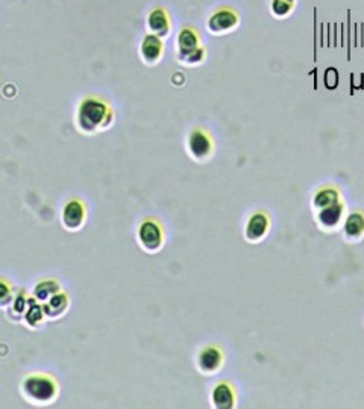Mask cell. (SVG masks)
<instances>
[{"label":"cell","mask_w":364,"mask_h":409,"mask_svg":"<svg viewBox=\"0 0 364 409\" xmlns=\"http://www.w3.org/2000/svg\"><path fill=\"white\" fill-rule=\"evenodd\" d=\"M76 122L79 129L85 134H93L105 129L113 122V112L99 99H85L78 108Z\"/></svg>","instance_id":"1"},{"label":"cell","mask_w":364,"mask_h":409,"mask_svg":"<svg viewBox=\"0 0 364 409\" xmlns=\"http://www.w3.org/2000/svg\"><path fill=\"white\" fill-rule=\"evenodd\" d=\"M197 365H199L203 373H212L221 365V354L216 347H207L201 352L197 358Z\"/></svg>","instance_id":"11"},{"label":"cell","mask_w":364,"mask_h":409,"mask_svg":"<svg viewBox=\"0 0 364 409\" xmlns=\"http://www.w3.org/2000/svg\"><path fill=\"white\" fill-rule=\"evenodd\" d=\"M23 394L26 396L29 402L47 403L52 402L57 396V387L51 378H46L42 374L29 376L23 382Z\"/></svg>","instance_id":"3"},{"label":"cell","mask_w":364,"mask_h":409,"mask_svg":"<svg viewBox=\"0 0 364 409\" xmlns=\"http://www.w3.org/2000/svg\"><path fill=\"white\" fill-rule=\"evenodd\" d=\"M212 406L219 409H228L234 405V392L228 383H219L211 394Z\"/></svg>","instance_id":"12"},{"label":"cell","mask_w":364,"mask_h":409,"mask_svg":"<svg viewBox=\"0 0 364 409\" xmlns=\"http://www.w3.org/2000/svg\"><path fill=\"white\" fill-rule=\"evenodd\" d=\"M364 230V217L361 214L355 212L351 214L349 217H347L346 223H345V232L346 235L349 238H357L363 234Z\"/></svg>","instance_id":"15"},{"label":"cell","mask_w":364,"mask_h":409,"mask_svg":"<svg viewBox=\"0 0 364 409\" xmlns=\"http://www.w3.org/2000/svg\"><path fill=\"white\" fill-rule=\"evenodd\" d=\"M85 219V210L79 200H70L62 210V224L69 230H78L82 226Z\"/></svg>","instance_id":"7"},{"label":"cell","mask_w":364,"mask_h":409,"mask_svg":"<svg viewBox=\"0 0 364 409\" xmlns=\"http://www.w3.org/2000/svg\"><path fill=\"white\" fill-rule=\"evenodd\" d=\"M178 46V58L181 62L187 64V66H196L201 64L205 58V51L201 46L199 37L196 32L190 28L182 29L178 34L176 39Z\"/></svg>","instance_id":"2"},{"label":"cell","mask_w":364,"mask_h":409,"mask_svg":"<svg viewBox=\"0 0 364 409\" xmlns=\"http://www.w3.org/2000/svg\"><path fill=\"white\" fill-rule=\"evenodd\" d=\"M208 30L215 35H225L228 32L234 30L239 26V15L235 11L228 10V8H221V10L212 12L208 19Z\"/></svg>","instance_id":"4"},{"label":"cell","mask_w":364,"mask_h":409,"mask_svg":"<svg viewBox=\"0 0 364 409\" xmlns=\"http://www.w3.org/2000/svg\"><path fill=\"white\" fill-rule=\"evenodd\" d=\"M343 215V206L340 203L336 205H331L328 208H323L319 212V223L322 224L323 228H334L338 224L340 219H342Z\"/></svg>","instance_id":"13"},{"label":"cell","mask_w":364,"mask_h":409,"mask_svg":"<svg viewBox=\"0 0 364 409\" xmlns=\"http://www.w3.org/2000/svg\"><path fill=\"white\" fill-rule=\"evenodd\" d=\"M336 203H338V194L337 191L332 188H323L314 197V205L318 206L319 210H323V208H328Z\"/></svg>","instance_id":"17"},{"label":"cell","mask_w":364,"mask_h":409,"mask_svg":"<svg viewBox=\"0 0 364 409\" xmlns=\"http://www.w3.org/2000/svg\"><path fill=\"white\" fill-rule=\"evenodd\" d=\"M296 0H272L271 12L278 19H286L295 10Z\"/></svg>","instance_id":"16"},{"label":"cell","mask_w":364,"mask_h":409,"mask_svg":"<svg viewBox=\"0 0 364 409\" xmlns=\"http://www.w3.org/2000/svg\"><path fill=\"white\" fill-rule=\"evenodd\" d=\"M163 49H164V46H163L161 37L154 35V34H147L143 38V42H141L140 55L145 62L155 64L161 60Z\"/></svg>","instance_id":"8"},{"label":"cell","mask_w":364,"mask_h":409,"mask_svg":"<svg viewBox=\"0 0 364 409\" xmlns=\"http://www.w3.org/2000/svg\"><path fill=\"white\" fill-rule=\"evenodd\" d=\"M269 228V220L264 214L257 212L251 217V220L248 221V226H246V238L249 242H260L261 238L266 235Z\"/></svg>","instance_id":"10"},{"label":"cell","mask_w":364,"mask_h":409,"mask_svg":"<svg viewBox=\"0 0 364 409\" xmlns=\"http://www.w3.org/2000/svg\"><path fill=\"white\" fill-rule=\"evenodd\" d=\"M58 293H60V288L57 284L52 282V280H44V282L38 284L35 287V298L39 302H47Z\"/></svg>","instance_id":"18"},{"label":"cell","mask_w":364,"mask_h":409,"mask_svg":"<svg viewBox=\"0 0 364 409\" xmlns=\"http://www.w3.org/2000/svg\"><path fill=\"white\" fill-rule=\"evenodd\" d=\"M147 28L150 34L158 37H167L170 32V19L163 8H154L147 15Z\"/></svg>","instance_id":"9"},{"label":"cell","mask_w":364,"mask_h":409,"mask_svg":"<svg viewBox=\"0 0 364 409\" xmlns=\"http://www.w3.org/2000/svg\"><path fill=\"white\" fill-rule=\"evenodd\" d=\"M67 308V298L64 294H55L52 299L47 300L44 305V314L51 317H60Z\"/></svg>","instance_id":"14"},{"label":"cell","mask_w":364,"mask_h":409,"mask_svg":"<svg viewBox=\"0 0 364 409\" xmlns=\"http://www.w3.org/2000/svg\"><path fill=\"white\" fill-rule=\"evenodd\" d=\"M138 242L147 252H156L163 244L161 229L154 221H145L138 229Z\"/></svg>","instance_id":"5"},{"label":"cell","mask_w":364,"mask_h":409,"mask_svg":"<svg viewBox=\"0 0 364 409\" xmlns=\"http://www.w3.org/2000/svg\"><path fill=\"white\" fill-rule=\"evenodd\" d=\"M187 147H188L190 155H192L194 159L202 161V159H207L211 155L212 144L207 134L202 131H193L188 136Z\"/></svg>","instance_id":"6"}]
</instances>
